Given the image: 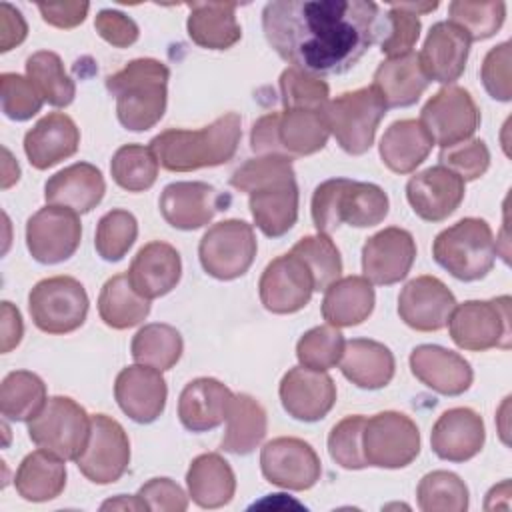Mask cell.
<instances>
[{"label": "cell", "mask_w": 512, "mask_h": 512, "mask_svg": "<svg viewBox=\"0 0 512 512\" xmlns=\"http://www.w3.org/2000/svg\"><path fill=\"white\" fill-rule=\"evenodd\" d=\"M388 28L378 4L366 0H274L262 10L270 48L310 74H344Z\"/></svg>", "instance_id": "cell-1"}, {"label": "cell", "mask_w": 512, "mask_h": 512, "mask_svg": "<svg viewBox=\"0 0 512 512\" xmlns=\"http://www.w3.org/2000/svg\"><path fill=\"white\" fill-rule=\"evenodd\" d=\"M232 188L248 194L254 224L268 236H284L298 220V184L292 160L258 156L246 160L230 178Z\"/></svg>", "instance_id": "cell-2"}, {"label": "cell", "mask_w": 512, "mask_h": 512, "mask_svg": "<svg viewBox=\"0 0 512 512\" xmlns=\"http://www.w3.org/2000/svg\"><path fill=\"white\" fill-rule=\"evenodd\" d=\"M242 138V118L226 112L200 130L168 128L150 140L158 164L170 172L214 168L234 158Z\"/></svg>", "instance_id": "cell-3"}, {"label": "cell", "mask_w": 512, "mask_h": 512, "mask_svg": "<svg viewBox=\"0 0 512 512\" xmlns=\"http://www.w3.org/2000/svg\"><path fill=\"white\" fill-rule=\"evenodd\" d=\"M170 70L156 58H134L106 78V88L116 96L118 122L132 132L150 130L160 122L168 102Z\"/></svg>", "instance_id": "cell-4"}, {"label": "cell", "mask_w": 512, "mask_h": 512, "mask_svg": "<svg viewBox=\"0 0 512 512\" xmlns=\"http://www.w3.org/2000/svg\"><path fill=\"white\" fill-rule=\"evenodd\" d=\"M388 206V196L378 184L330 178L318 184L312 194V222L318 234L326 236L336 232L340 224L370 228L388 216Z\"/></svg>", "instance_id": "cell-5"}, {"label": "cell", "mask_w": 512, "mask_h": 512, "mask_svg": "<svg viewBox=\"0 0 512 512\" xmlns=\"http://www.w3.org/2000/svg\"><path fill=\"white\" fill-rule=\"evenodd\" d=\"M330 130L324 110L284 108L260 116L250 132V148L258 156H286L290 160L322 150Z\"/></svg>", "instance_id": "cell-6"}, {"label": "cell", "mask_w": 512, "mask_h": 512, "mask_svg": "<svg viewBox=\"0 0 512 512\" xmlns=\"http://www.w3.org/2000/svg\"><path fill=\"white\" fill-rule=\"evenodd\" d=\"M432 256L438 266L462 282L484 278L496 260V240L490 224L472 216L458 220L434 238Z\"/></svg>", "instance_id": "cell-7"}, {"label": "cell", "mask_w": 512, "mask_h": 512, "mask_svg": "<svg viewBox=\"0 0 512 512\" xmlns=\"http://www.w3.org/2000/svg\"><path fill=\"white\" fill-rule=\"evenodd\" d=\"M386 110L380 94L372 86H364L328 100L324 118L340 148L352 156H360L374 144L378 124Z\"/></svg>", "instance_id": "cell-8"}, {"label": "cell", "mask_w": 512, "mask_h": 512, "mask_svg": "<svg viewBox=\"0 0 512 512\" xmlns=\"http://www.w3.org/2000/svg\"><path fill=\"white\" fill-rule=\"evenodd\" d=\"M90 424L92 416L78 402L68 396H52L28 422V436L38 448L76 462L86 448Z\"/></svg>", "instance_id": "cell-9"}, {"label": "cell", "mask_w": 512, "mask_h": 512, "mask_svg": "<svg viewBox=\"0 0 512 512\" xmlns=\"http://www.w3.org/2000/svg\"><path fill=\"white\" fill-rule=\"evenodd\" d=\"M448 332L462 350L484 352L510 348V296L492 300H466L456 304L448 320Z\"/></svg>", "instance_id": "cell-10"}, {"label": "cell", "mask_w": 512, "mask_h": 512, "mask_svg": "<svg viewBox=\"0 0 512 512\" xmlns=\"http://www.w3.org/2000/svg\"><path fill=\"white\" fill-rule=\"evenodd\" d=\"M28 312L38 330L46 334H68L84 324L88 294L72 276H50L30 290Z\"/></svg>", "instance_id": "cell-11"}, {"label": "cell", "mask_w": 512, "mask_h": 512, "mask_svg": "<svg viewBox=\"0 0 512 512\" xmlns=\"http://www.w3.org/2000/svg\"><path fill=\"white\" fill-rule=\"evenodd\" d=\"M254 228L238 218L212 224L200 244L198 258L206 274L216 280H234L248 272L256 256Z\"/></svg>", "instance_id": "cell-12"}, {"label": "cell", "mask_w": 512, "mask_h": 512, "mask_svg": "<svg viewBox=\"0 0 512 512\" xmlns=\"http://www.w3.org/2000/svg\"><path fill=\"white\" fill-rule=\"evenodd\" d=\"M362 452L368 466L404 468L420 454V430L402 412H378L364 422Z\"/></svg>", "instance_id": "cell-13"}, {"label": "cell", "mask_w": 512, "mask_h": 512, "mask_svg": "<svg viewBox=\"0 0 512 512\" xmlns=\"http://www.w3.org/2000/svg\"><path fill=\"white\" fill-rule=\"evenodd\" d=\"M422 126L440 148L470 140L480 124V110L466 88L444 86L420 110Z\"/></svg>", "instance_id": "cell-14"}, {"label": "cell", "mask_w": 512, "mask_h": 512, "mask_svg": "<svg viewBox=\"0 0 512 512\" xmlns=\"http://www.w3.org/2000/svg\"><path fill=\"white\" fill-rule=\"evenodd\" d=\"M130 464V440L122 424L106 414H94L84 452L76 458L78 470L94 484H112Z\"/></svg>", "instance_id": "cell-15"}, {"label": "cell", "mask_w": 512, "mask_h": 512, "mask_svg": "<svg viewBox=\"0 0 512 512\" xmlns=\"http://www.w3.org/2000/svg\"><path fill=\"white\" fill-rule=\"evenodd\" d=\"M82 240V224L74 210L46 204L26 222V246L40 264H58L74 256Z\"/></svg>", "instance_id": "cell-16"}, {"label": "cell", "mask_w": 512, "mask_h": 512, "mask_svg": "<svg viewBox=\"0 0 512 512\" xmlns=\"http://www.w3.org/2000/svg\"><path fill=\"white\" fill-rule=\"evenodd\" d=\"M260 470L270 484L302 492L320 480L322 464L308 442L294 436H280L262 446Z\"/></svg>", "instance_id": "cell-17"}, {"label": "cell", "mask_w": 512, "mask_h": 512, "mask_svg": "<svg viewBox=\"0 0 512 512\" xmlns=\"http://www.w3.org/2000/svg\"><path fill=\"white\" fill-rule=\"evenodd\" d=\"M312 292V272L292 252L268 262L258 282L260 302L272 314H294L302 310L310 302Z\"/></svg>", "instance_id": "cell-18"}, {"label": "cell", "mask_w": 512, "mask_h": 512, "mask_svg": "<svg viewBox=\"0 0 512 512\" xmlns=\"http://www.w3.org/2000/svg\"><path fill=\"white\" fill-rule=\"evenodd\" d=\"M230 196L218 192L208 182H172L158 200L162 218L176 230H198L206 226L216 212L226 210Z\"/></svg>", "instance_id": "cell-19"}, {"label": "cell", "mask_w": 512, "mask_h": 512, "mask_svg": "<svg viewBox=\"0 0 512 512\" xmlns=\"http://www.w3.org/2000/svg\"><path fill=\"white\" fill-rule=\"evenodd\" d=\"M454 308L456 298L450 288L430 274H422L406 282L398 296L400 320L418 332L442 330Z\"/></svg>", "instance_id": "cell-20"}, {"label": "cell", "mask_w": 512, "mask_h": 512, "mask_svg": "<svg viewBox=\"0 0 512 512\" xmlns=\"http://www.w3.org/2000/svg\"><path fill=\"white\" fill-rule=\"evenodd\" d=\"M416 260V242L412 234L398 226H388L372 234L362 246L364 278L378 286H390L404 280Z\"/></svg>", "instance_id": "cell-21"}, {"label": "cell", "mask_w": 512, "mask_h": 512, "mask_svg": "<svg viewBox=\"0 0 512 512\" xmlns=\"http://www.w3.org/2000/svg\"><path fill=\"white\" fill-rule=\"evenodd\" d=\"M464 180L446 166H430L416 172L406 184V198L414 214L426 222H442L464 200Z\"/></svg>", "instance_id": "cell-22"}, {"label": "cell", "mask_w": 512, "mask_h": 512, "mask_svg": "<svg viewBox=\"0 0 512 512\" xmlns=\"http://www.w3.org/2000/svg\"><path fill=\"white\" fill-rule=\"evenodd\" d=\"M278 394L284 410L292 418L318 422L336 402V384L326 372L296 366L282 376Z\"/></svg>", "instance_id": "cell-23"}, {"label": "cell", "mask_w": 512, "mask_h": 512, "mask_svg": "<svg viewBox=\"0 0 512 512\" xmlns=\"http://www.w3.org/2000/svg\"><path fill=\"white\" fill-rule=\"evenodd\" d=\"M114 398L130 420L150 424L164 412L168 386L160 370L134 364L118 372L114 382Z\"/></svg>", "instance_id": "cell-24"}, {"label": "cell", "mask_w": 512, "mask_h": 512, "mask_svg": "<svg viewBox=\"0 0 512 512\" xmlns=\"http://www.w3.org/2000/svg\"><path fill=\"white\" fill-rule=\"evenodd\" d=\"M486 440L484 420L466 406L450 408L438 416L430 432L432 452L448 462H466L474 458Z\"/></svg>", "instance_id": "cell-25"}, {"label": "cell", "mask_w": 512, "mask_h": 512, "mask_svg": "<svg viewBox=\"0 0 512 512\" xmlns=\"http://www.w3.org/2000/svg\"><path fill=\"white\" fill-rule=\"evenodd\" d=\"M410 370L426 388L444 396L464 394L474 380L470 362L438 344L416 346L410 352Z\"/></svg>", "instance_id": "cell-26"}, {"label": "cell", "mask_w": 512, "mask_h": 512, "mask_svg": "<svg viewBox=\"0 0 512 512\" xmlns=\"http://www.w3.org/2000/svg\"><path fill=\"white\" fill-rule=\"evenodd\" d=\"M468 54H470L468 36L452 22L442 20L430 28L424 40V46L418 52V58L430 82H440L450 86L462 76L468 62Z\"/></svg>", "instance_id": "cell-27"}, {"label": "cell", "mask_w": 512, "mask_h": 512, "mask_svg": "<svg viewBox=\"0 0 512 512\" xmlns=\"http://www.w3.org/2000/svg\"><path fill=\"white\" fill-rule=\"evenodd\" d=\"M126 274L132 288L142 298L152 300L176 288L182 276V260L172 244L152 240L136 252Z\"/></svg>", "instance_id": "cell-28"}, {"label": "cell", "mask_w": 512, "mask_h": 512, "mask_svg": "<svg viewBox=\"0 0 512 512\" xmlns=\"http://www.w3.org/2000/svg\"><path fill=\"white\" fill-rule=\"evenodd\" d=\"M80 130L64 112L42 116L24 136V154L36 170H48L76 154Z\"/></svg>", "instance_id": "cell-29"}, {"label": "cell", "mask_w": 512, "mask_h": 512, "mask_svg": "<svg viewBox=\"0 0 512 512\" xmlns=\"http://www.w3.org/2000/svg\"><path fill=\"white\" fill-rule=\"evenodd\" d=\"M234 392L216 378H194L184 386L178 398V418L190 432H208L218 428L230 412Z\"/></svg>", "instance_id": "cell-30"}, {"label": "cell", "mask_w": 512, "mask_h": 512, "mask_svg": "<svg viewBox=\"0 0 512 512\" xmlns=\"http://www.w3.org/2000/svg\"><path fill=\"white\" fill-rule=\"evenodd\" d=\"M106 192L102 172L90 162H76L44 184V198L52 206L70 208L76 214H86L96 208Z\"/></svg>", "instance_id": "cell-31"}, {"label": "cell", "mask_w": 512, "mask_h": 512, "mask_svg": "<svg viewBox=\"0 0 512 512\" xmlns=\"http://www.w3.org/2000/svg\"><path fill=\"white\" fill-rule=\"evenodd\" d=\"M338 364L344 378L364 390H380L388 386L396 370V360L390 348L370 338L348 340Z\"/></svg>", "instance_id": "cell-32"}, {"label": "cell", "mask_w": 512, "mask_h": 512, "mask_svg": "<svg viewBox=\"0 0 512 512\" xmlns=\"http://www.w3.org/2000/svg\"><path fill=\"white\" fill-rule=\"evenodd\" d=\"M430 80L426 78L416 52L384 60L376 72L372 88L380 94L386 108H404L420 100Z\"/></svg>", "instance_id": "cell-33"}, {"label": "cell", "mask_w": 512, "mask_h": 512, "mask_svg": "<svg viewBox=\"0 0 512 512\" xmlns=\"http://www.w3.org/2000/svg\"><path fill=\"white\" fill-rule=\"evenodd\" d=\"M186 30L190 40L208 50H228L242 38L236 2H190Z\"/></svg>", "instance_id": "cell-34"}, {"label": "cell", "mask_w": 512, "mask_h": 512, "mask_svg": "<svg viewBox=\"0 0 512 512\" xmlns=\"http://www.w3.org/2000/svg\"><path fill=\"white\" fill-rule=\"evenodd\" d=\"M432 136L420 120L404 118L392 122L380 138V158L384 166L396 174L414 172L430 154Z\"/></svg>", "instance_id": "cell-35"}, {"label": "cell", "mask_w": 512, "mask_h": 512, "mask_svg": "<svg viewBox=\"0 0 512 512\" xmlns=\"http://www.w3.org/2000/svg\"><path fill=\"white\" fill-rule=\"evenodd\" d=\"M374 302L372 282L364 276L338 278L324 290L322 318L336 328L358 326L372 314Z\"/></svg>", "instance_id": "cell-36"}, {"label": "cell", "mask_w": 512, "mask_h": 512, "mask_svg": "<svg viewBox=\"0 0 512 512\" xmlns=\"http://www.w3.org/2000/svg\"><path fill=\"white\" fill-rule=\"evenodd\" d=\"M186 486L188 496L200 508H222L234 498L236 476L220 454L206 452L190 462Z\"/></svg>", "instance_id": "cell-37"}, {"label": "cell", "mask_w": 512, "mask_h": 512, "mask_svg": "<svg viewBox=\"0 0 512 512\" xmlns=\"http://www.w3.org/2000/svg\"><path fill=\"white\" fill-rule=\"evenodd\" d=\"M14 486L28 502H48L58 498L66 486L64 458L44 448L30 452L16 470Z\"/></svg>", "instance_id": "cell-38"}, {"label": "cell", "mask_w": 512, "mask_h": 512, "mask_svg": "<svg viewBox=\"0 0 512 512\" xmlns=\"http://www.w3.org/2000/svg\"><path fill=\"white\" fill-rule=\"evenodd\" d=\"M266 430L268 420L262 404L250 394H234L220 448L236 456H246L262 444Z\"/></svg>", "instance_id": "cell-39"}, {"label": "cell", "mask_w": 512, "mask_h": 512, "mask_svg": "<svg viewBox=\"0 0 512 512\" xmlns=\"http://www.w3.org/2000/svg\"><path fill=\"white\" fill-rule=\"evenodd\" d=\"M98 314L114 330L138 326L150 314V300L142 298L130 284L128 274L108 278L98 296Z\"/></svg>", "instance_id": "cell-40"}, {"label": "cell", "mask_w": 512, "mask_h": 512, "mask_svg": "<svg viewBox=\"0 0 512 512\" xmlns=\"http://www.w3.org/2000/svg\"><path fill=\"white\" fill-rule=\"evenodd\" d=\"M184 350V342L180 332L162 322L144 324L132 338L130 352L136 364H144L156 368L160 372L176 366Z\"/></svg>", "instance_id": "cell-41"}, {"label": "cell", "mask_w": 512, "mask_h": 512, "mask_svg": "<svg viewBox=\"0 0 512 512\" xmlns=\"http://www.w3.org/2000/svg\"><path fill=\"white\" fill-rule=\"evenodd\" d=\"M46 384L28 370L10 372L0 386V412L8 420L30 422L46 404Z\"/></svg>", "instance_id": "cell-42"}, {"label": "cell", "mask_w": 512, "mask_h": 512, "mask_svg": "<svg viewBox=\"0 0 512 512\" xmlns=\"http://www.w3.org/2000/svg\"><path fill=\"white\" fill-rule=\"evenodd\" d=\"M26 76L42 94L44 102L56 108H66L76 96L74 80L66 74L64 64L56 52L40 50L28 56Z\"/></svg>", "instance_id": "cell-43"}, {"label": "cell", "mask_w": 512, "mask_h": 512, "mask_svg": "<svg viewBox=\"0 0 512 512\" xmlns=\"http://www.w3.org/2000/svg\"><path fill=\"white\" fill-rule=\"evenodd\" d=\"M158 158L150 146L124 144L110 162L112 180L128 192H144L152 188L158 178Z\"/></svg>", "instance_id": "cell-44"}, {"label": "cell", "mask_w": 512, "mask_h": 512, "mask_svg": "<svg viewBox=\"0 0 512 512\" xmlns=\"http://www.w3.org/2000/svg\"><path fill=\"white\" fill-rule=\"evenodd\" d=\"M418 508L424 512H464L468 488L464 480L448 470H432L422 476L416 488Z\"/></svg>", "instance_id": "cell-45"}, {"label": "cell", "mask_w": 512, "mask_h": 512, "mask_svg": "<svg viewBox=\"0 0 512 512\" xmlns=\"http://www.w3.org/2000/svg\"><path fill=\"white\" fill-rule=\"evenodd\" d=\"M506 18L504 2L454 0L448 4V22L458 26L470 42L492 38Z\"/></svg>", "instance_id": "cell-46"}, {"label": "cell", "mask_w": 512, "mask_h": 512, "mask_svg": "<svg viewBox=\"0 0 512 512\" xmlns=\"http://www.w3.org/2000/svg\"><path fill=\"white\" fill-rule=\"evenodd\" d=\"M312 272L314 290H326L342 274V258L336 244L326 234L300 238L292 250Z\"/></svg>", "instance_id": "cell-47"}, {"label": "cell", "mask_w": 512, "mask_h": 512, "mask_svg": "<svg viewBox=\"0 0 512 512\" xmlns=\"http://www.w3.org/2000/svg\"><path fill=\"white\" fill-rule=\"evenodd\" d=\"M138 236V222L132 212L116 208L106 212L96 226L94 248L106 262L122 260Z\"/></svg>", "instance_id": "cell-48"}, {"label": "cell", "mask_w": 512, "mask_h": 512, "mask_svg": "<svg viewBox=\"0 0 512 512\" xmlns=\"http://www.w3.org/2000/svg\"><path fill=\"white\" fill-rule=\"evenodd\" d=\"M344 336L340 328L324 324L304 332L296 344V358L300 366L326 372L334 368L344 352Z\"/></svg>", "instance_id": "cell-49"}, {"label": "cell", "mask_w": 512, "mask_h": 512, "mask_svg": "<svg viewBox=\"0 0 512 512\" xmlns=\"http://www.w3.org/2000/svg\"><path fill=\"white\" fill-rule=\"evenodd\" d=\"M280 98L284 108L322 112L330 100V86L322 80V76L290 66L280 74Z\"/></svg>", "instance_id": "cell-50"}, {"label": "cell", "mask_w": 512, "mask_h": 512, "mask_svg": "<svg viewBox=\"0 0 512 512\" xmlns=\"http://www.w3.org/2000/svg\"><path fill=\"white\" fill-rule=\"evenodd\" d=\"M364 422V416L352 414L334 424L328 434V454L338 466L346 470H362L368 466L362 452Z\"/></svg>", "instance_id": "cell-51"}, {"label": "cell", "mask_w": 512, "mask_h": 512, "mask_svg": "<svg viewBox=\"0 0 512 512\" xmlns=\"http://www.w3.org/2000/svg\"><path fill=\"white\" fill-rule=\"evenodd\" d=\"M0 98L2 112L16 122L30 120L40 112L44 104V98L32 80L16 72H4L0 76Z\"/></svg>", "instance_id": "cell-52"}, {"label": "cell", "mask_w": 512, "mask_h": 512, "mask_svg": "<svg viewBox=\"0 0 512 512\" xmlns=\"http://www.w3.org/2000/svg\"><path fill=\"white\" fill-rule=\"evenodd\" d=\"M386 20H388V28L380 42L382 54H386L388 58H394V56L412 52L414 44L420 38V28H422L418 14L406 10L400 2L390 6V10L386 12Z\"/></svg>", "instance_id": "cell-53"}, {"label": "cell", "mask_w": 512, "mask_h": 512, "mask_svg": "<svg viewBox=\"0 0 512 512\" xmlns=\"http://www.w3.org/2000/svg\"><path fill=\"white\" fill-rule=\"evenodd\" d=\"M442 166L458 174L464 182L480 178L490 166V150L484 140L470 138L450 148H442L438 154Z\"/></svg>", "instance_id": "cell-54"}, {"label": "cell", "mask_w": 512, "mask_h": 512, "mask_svg": "<svg viewBox=\"0 0 512 512\" xmlns=\"http://www.w3.org/2000/svg\"><path fill=\"white\" fill-rule=\"evenodd\" d=\"M480 80L494 100L508 102L512 98L510 42H502L488 50L480 66Z\"/></svg>", "instance_id": "cell-55"}, {"label": "cell", "mask_w": 512, "mask_h": 512, "mask_svg": "<svg viewBox=\"0 0 512 512\" xmlns=\"http://www.w3.org/2000/svg\"><path fill=\"white\" fill-rule=\"evenodd\" d=\"M140 500L148 510L156 512H184L188 508V496L170 478H152L138 490Z\"/></svg>", "instance_id": "cell-56"}, {"label": "cell", "mask_w": 512, "mask_h": 512, "mask_svg": "<svg viewBox=\"0 0 512 512\" xmlns=\"http://www.w3.org/2000/svg\"><path fill=\"white\" fill-rule=\"evenodd\" d=\"M94 28L102 40L112 44L114 48H128L138 40L136 22L120 10L104 8L94 18Z\"/></svg>", "instance_id": "cell-57"}, {"label": "cell", "mask_w": 512, "mask_h": 512, "mask_svg": "<svg viewBox=\"0 0 512 512\" xmlns=\"http://www.w3.org/2000/svg\"><path fill=\"white\" fill-rule=\"evenodd\" d=\"M90 10L88 2H40L38 12L42 20L54 28L70 30L84 22Z\"/></svg>", "instance_id": "cell-58"}, {"label": "cell", "mask_w": 512, "mask_h": 512, "mask_svg": "<svg viewBox=\"0 0 512 512\" xmlns=\"http://www.w3.org/2000/svg\"><path fill=\"white\" fill-rule=\"evenodd\" d=\"M28 34L26 20L18 8L8 2L0 4V50L8 52L22 44Z\"/></svg>", "instance_id": "cell-59"}, {"label": "cell", "mask_w": 512, "mask_h": 512, "mask_svg": "<svg viewBox=\"0 0 512 512\" xmlns=\"http://www.w3.org/2000/svg\"><path fill=\"white\" fill-rule=\"evenodd\" d=\"M0 318H2L0 320V352L8 354L22 340L24 322L18 308L8 300H4L0 306Z\"/></svg>", "instance_id": "cell-60"}, {"label": "cell", "mask_w": 512, "mask_h": 512, "mask_svg": "<svg viewBox=\"0 0 512 512\" xmlns=\"http://www.w3.org/2000/svg\"><path fill=\"white\" fill-rule=\"evenodd\" d=\"M108 508H112V510H148L146 504L140 500L138 494H136V496H130V498L124 496V494H120L118 498L108 500V502L102 504V510H108Z\"/></svg>", "instance_id": "cell-61"}, {"label": "cell", "mask_w": 512, "mask_h": 512, "mask_svg": "<svg viewBox=\"0 0 512 512\" xmlns=\"http://www.w3.org/2000/svg\"><path fill=\"white\" fill-rule=\"evenodd\" d=\"M20 178V168L8 148H4V178H2V188H10L14 182Z\"/></svg>", "instance_id": "cell-62"}]
</instances>
